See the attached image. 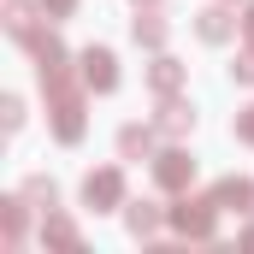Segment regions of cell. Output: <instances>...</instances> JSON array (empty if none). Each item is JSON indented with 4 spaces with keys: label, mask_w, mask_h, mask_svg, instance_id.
I'll return each instance as SVG.
<instances>
[{
    "label": "cell",
    "mask_w": 254,
    "mask_h": 254,
    "mask_svg": "<svg viewBox=\"0 0 254 254\" xmlns=\"http://www.w3.org/2000/svg\"><path fill=\"white\" fill-rule=\"evenodd\" d=\"M190 125H195V113L184 101H166V107H160V130H166V136H184Z\"/></svg>",
    "instance_id": "12"
},
{
    "label": "cell",
    "mask_w": 254,
    "mask_h": 254,
    "mask_svg": "<svg viewBox=\"0 0 254 254\" xmlns=\"http://www.w3.org/2000/svg\"><path fill=\"white\" fill-rule=\"evenodd\" d=\"M148 148H154V130L148 125H125L119 130V154H125V160H142Z\"/></svg>",
    "instance_id": "8"
},
{
    "label": "cell",
    "mask_w": 254,
    "mask_h": 254,
    "mask_svg": "<svg viewBox=\"0 0 254 254\" xmlns=\"http://www.w3.org/2000/svg\"><path fill=\"white\" fill-rule=\"evenodd\" d=\"M237 136H243V142H254V107H243V113H237Z\"/></svg>",
    "instance_id": "18"
},
{
    "label": "cell",
    "mask_w": 254,
    "mask_h": 254,
    "mask_svg": "<svg viewBox=\"0 0 254 254\" xmlns=\"http://www.w3.org/2000/svg\"><path fill=\"white\" fill-rule=\"evenodd\" d=\"M195 30H201V42H231V30H237V18H231L225 6H207V12L195 18Z\"/></svg>",
    "instance_id": "7"
},
{
    "label": "cell",
    "mask_w": 254,
    "mask_h": 254,
    "mask_svg": "<svg viewBox=\"0 0 254 254\" xmlns=\"http://www.w3.org/2000/svg\"><path fill=\"white\" fill-rule=\"evenodd\" d=\"M42 6H48L54 18H71V6H77V0H42Z\"/></svg>",
    "instance_id": "19"
},
{
    "label": "cell",
    "mask_w": 254,
    "mask_h": 254,
    "mask_svg": "<svg viewBox=\"0 0 254 254\" xmlns=\"http://www.w3.org/2000/svg\"><path fill=\"white\" fill-rule=\"evenodd\" d=\"M213 201H219V207H237V213H254V184L249 178H225V184L213 190Z\"/></svg>",
    "instance_id": "6"
},
{
    "label": "cell",
    "mask_w": 254,
    "mask_h": 254,
    "mask_svg": "<svg viewBox=\"0 0 254 254\" xmlns=\"http://www.w3.org/2000/svg\"><path fill=\"white\" fill-rule=\"evenodd\" d=\"M42 237H48V243H60V249H77V225H71L65 213H48V225H42Z\"/></svg>",
    "instance_id": "13"
},
{
    "label": "cell",
    "mask_w": 254,
    "mask_h": 254,
    "mask_svg": "<svg viewBox=\"0 0 254 254\" xmlns=\"http://www.w3.org/2000/svg\"><path fill=\"white\" fill-rule=\"evenodd\" d=\"M154 178H160V190H190V178H195V160L172 148V154H160V160H154Z\"/></svg>",
    "instance_id": "5"
},
{
    "label": "cell",
    "mask_w": 254,
    "mask_h": 254,
    "mask_svg": "<svg viewBox=\"0 0 254 254\" xmlns=\"http://www.w3.org/2000/svg\"><path fill=\"white\" fill-rule=\"evenodd\" d=\"M231 77H237V83H254V42L243 48V54H237V65H231Z\"/></svg>",
    "instance_id": "17"
},
{
    "label": "cell",
    "mask_w": 254,
    "mask_h": 254,
    "mask_svg": "<svg viewBox=\"0 0 254 254\" xmlns=\"http://www.w3.org/2000/svg\"><path fill=\"white\" fill-rule=\"evenodd\" d=\"M142 6H154V0H142Z\"/></svg>",
    "instance_id": "21"
},
{
    "label": "cell",
    "mask_w": 254,
    "mask_h": 254,
    "mask_svg": "<svg viewBox=\"0 0 254 254\" xmlns=\"http://www.w3.org/2000/svg\"><path fill=\"white\" fill-rule=\"evenodd\" d=\"M172 225L184 231V237H213L219 231V201L207 195V201H178L172 207Z\"/></svg>",
    "instance_id": "1"
},
{
    "label": "cell",
    "mask_w": 254,
    "mask_h": 254,
    "mask_svg": "<svg viewBox=\"0 0 254 254\" xmlns=\"http://www.w3.org/2000/svg\"><path fill=\"white\" fill-rule=\"evenodd\" d=\"M48 101H54V136L60 142H77L83 136V95L65 89V95H48Z\"/></svg>",
    "instance_id": "3"
},
{
    "label": "cell",
    "mask_w": 254,
    "mask_h": 254,
    "mask_svg": "<svg viewBox=\"0 0 254 254\" xmlns=\"http://www.w3.org/2000/svg\"><path fill=\"white\" fill-rule=\"evenodd\" d=\"M243 30H249V42H254V6H249V18H243Z\"/></svg>",
    "instance_id": "20"
},
{
    "label": "cell",
    "mask_w": 254,
    "mask_h": 254,
    "mask_svg": "<svg viewBox=\"0 0 254 254\" xmlns=\"http://www.w3.org/2000/svg\"><path fill=\"white\" fill-rule=\"evenodd\" d=\"M6 30H12V36H18V42H30V48H36V36H42V30H36V18H30V6H24V0H12V6H6Z\"/></svg>",
    "instance_id": "9"
},
{
    "label": "cell",
    "mask_w": 254,
    "mask_h": 254,
    "mask_svg": "<svg viewBox=\"0 0 254 254\" xmlns=\"http://www.w3.org/2000/svg\"><path fill=\"white\" fill-rule=\"evenodd\" d=\"M148 83H154L160 95H172V89L184 83V65H178V60H166V54H160V60L148 65Z\"/></svg>",
    "instance_id": "10"
},
{
    "label": "cell",
    "mask_w": 254,
    "mask_h": 254,
    "mask_svg": "<svg viewBox=\"0 0 254 254\" xmlns=\"http://www.w3.org/2000/svg\"><path fill=\"white\" fill-rule=\"evenodd\" d=\"M130 36H136L142 48H166V18H160V12H148V18H136V24H130Z\"/></svg>",
    "instance_id": "11"
},
{
    "label": "cell",
    "mask_w": 254,
    "mask_h": 254,
    "mask_svg": "<svg viewBox=\"0 0 254 254\" xmlns=\"http://www.w3.org/2000/svg\"><path fill=\"white\" fill-rule=\"evenodd\" d=\"M130 231H136V237H154V231H160V207H154V201L130 207Z\"/></svg>",
    "instance_id": "14"
},
{
    "label": "cell",
    "mask_w": 254,
    "mask_h": 254,
    "mask_svg": "<svg viewBox=\"0 0 254 254\" xmlns=\"http://www.w3.org/2000/svg\"><path fill=\"white\" fill-rule=\"evenodd\" d=\"M83 83L101 89V95H113V89H119V60H113L107 48H89V54H83Z\"/></svg>",
    "instance_id": "4"
},
{
    "label": "cell",
    "mask_w": 254,
    "mask_h": 254,
    "mask_svg": "<svg viewBox=\"0 0 254 254\" xmlns=\"http://www.w3.org/2000/svg\"><path fill=\"white\" fill-rule=\"evenodd\" d=\"M24 201H36L42 213H54V201H60V190H54L48 178H30V184H24Z\"/></svg>",
    "instance_id": "15"
},
{
    "label": "cell",
    "mask_w": 254,
    "mask_h": 254,
    "mask_svg": "<svg viewBox=\"0 0 254 254\" xmlns=\"http://www.w3.org/2000/svg\"><path fill=\"white\" fill-rule=\"evenodd\" d=\"M83 201H89L95 213L119 207V201H125V178H119V166H107V172H89V178H83Z\"/></svg>",
    "instance_id": "2"
},
{
    "label": "cell",
    "mask_w": 254,
    "mask_h": 254,
    "mask_svg": "<svg viewBox=\"0 0 254 254\" xmlns=\"http://www.w3.org/2000/svg\"><path fill=\"white\" fill-rule=\"evenodd\" d=\"M6 243H12V249L24 243V195H12V201H6Z\"/></svg>",
    "instance_id": "16"
}]
</instances>
